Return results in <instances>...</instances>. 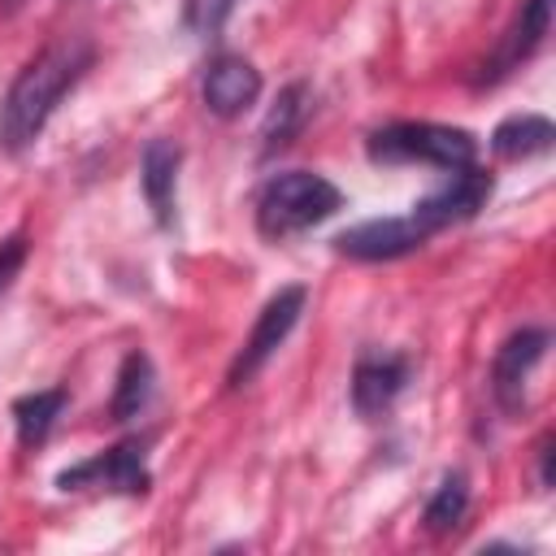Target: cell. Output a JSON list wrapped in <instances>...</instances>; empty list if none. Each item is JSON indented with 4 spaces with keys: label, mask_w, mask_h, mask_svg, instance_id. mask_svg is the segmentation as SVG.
I'll list each match as a JSON object with an SVG mask.
<instances>
[{
    "label": "cell",
    "mask_w": 556,
    "mask_h": 556,
    "mask_svg": "<svg viewBox=\"0 0 556 556\" xmlns=\"http://www.w3.org/2000/svg\"><path fill=\"white\" fill-rule=\"evenodd\" d=\"M91 61H96V48L83 35H65V39L48 43L39 56H30L17 70V78L9 83L4 100H0V148L4 152H26L43 135L56 104L91 70Z\"/></svg>",
    "instance_id": "1"
},
{
    "label": "cell",
    "mask_w": 556,
    "mask_h": 556,
    "mask_svg": "<svg viewBox=\"0 0 556 556\" xmlns=\"http://www.w3.org/2000/svg\"><path fill=\"white\" fill-rule=\"evenodd\" d=\"M343 208V191L313 169H287L274 174L261 195H256V230L274 243L313 230L317 222H326L330 213Z\"/></svg>",
    "instance_id": "2"
},
{
    "label": "cell",
    "mask_w": 556,
    "mask_h": 556,
    "mask_svg": "<svg viewBox=\"0 0 556 556\" xmlns=\"http://www.w3.org/2000/svg\"><path fill=\"white\" fill-rule=\"evenodd\" d=\"M365 152L374 165H434L452 174L478 161V139L443 122H391L369 135Z\"/></svg>",
    "instance_id": "3"
},
{
    "label": "cell",
    "mask_w": 556,
    "mask_h": 556,
    "mask_svg": "<svg viewBox=\"0 0 556 556\" xmlns=\"http://www.w3.org/2000/svg\"><path fill=\"white\" fill-rule=\"evenodd\" d=\"M304 300H308L304 287H282L278 295L265 300V308L256 313V321H252L243 348H239L235 361H230L226 387L239 391V387H248V382L269 365V356H274V352L287 343V334L295 330V321H300V313H304Z\"/></svg>",
    "instance_id": "4"
},
{
    "label": "cell",
    "mask_w": 556,
    "mask_h": 556,
    "mask_svg": "<svg viewBox=\"0 0 556 556\" xmlns=\"http://www.w3.org/2000/svg\"><path fill=\"white\" fill-rule=\"evenodd\" d=\"M491 187H495V178H491L486 169H478V165L452 169V178H447L439 191L421 195V200L408 208V222L421 230V239H434L439 230H447V226H456V222H469V217L491 200Z\"/></svg>",
    "instance_id": "5"
},
{
    "label": "cell",
    "mask_w": 556,
    "mask_h": 556,
    "mask_svg": "<svg viewBox=\"0 0 556 556\" xmlns=\"http://www.w3.org/2000/svg\"><path fill=\"white\" fill-rule=\"evenodd\" d=\"M143 439H122L109 452H96L70 469L56 473L61 491H83V486H104V491H122V495H143L148 491V465H143Z\"/></svg>",
    "instance_id": "6"
},
{
    "label": "cell",
    "mask_w": 556,
    "mask_h": 556,
    "mask_svg": "<svg viewBox=\"0 0 556 556\" xmlns=\"http://www.w3.org/2000/svg\"><path fill=\"white\" fill-rule=\"evenodd\" d=\"M547 343H552V334H547L543 326H521V330H513V334L500 343V352H495V361H491V395H495V404H500L504 413H521V404H526V382H530L534 365L543 361Z\"/></svg>",
    "instance_id": "7"
},
{
    "label": "cell",
    "mask_w": 556,
    "mask_h": 556,
    "mask_svg": "<svg viewBox=\"0 0 556 556\" xmlns=\"http://www.w3.org/2000/svg\"><path fill=\"white\" fill-rule=\"evenodd\" d=\"M413 378V361L408 356H395V352H365L352 369V408L374 421L382 417L408 387Z\"/></svg>",
    "instance_id": "8"
},
{
    "label": "cell",
    "mask_w": 556,
    "mask_h": 556,
    "mask_svg": "<svg viewBox=\"0 0 556 556\" xmlns=\"http://www.w3.org/2000/svg\"><path fill=\"white\" fill-rule=\"evenodd\" d=\"M421 243L426 239L408 222V213H400V217H374V222H361V226H348V230L334 235V252L339 256H352V261H395V256L417 252Z\"/></svg>",
    "instance_id": "9"
},
{
    "label": "cell",
    "mask_w": 556,
    "mask_h": 556,
    "mask_svg": "<svg viewBox=\"0 0 556 556\" xmlns=\"http://www.w3.org/2000/svg\"><path fill=\"white\" fill-rule=\"evenodd\" d=\"M200 96H204V109L217 113V117H239L243 109H252L261 100V70L248 61V56H235V52H222L208 61L204 70V83H200Z\"/></svg>",
    "instance_id": "10"
},
{
    "label": "cell",
    "mask_w": 556,
    "mask_h": 556,
    "mask_svg": "<svg viewBox=\"0 0 556 556\" xmlns=\"http://www.w3.org/2000/svg\"><path fill=\"white\" fill-rule=\"evenodd\" d=\"M547 30H552V0H521L517 17L500 35V43H495L491 61L482 65V78L478 83H500L504 74H513L521 61H530L539 52V43L547 39Z\"/></svg>",
    "instance_id": "11"
},
{
    "label": "cell",
    "mask_w": 556,
    "mask_h": 556,
    "mask_svg": "<svg viewBox=\"0 0 556 556\" xmlns=\"http://www.w3.org/2000/svg\"><path fill=\"white\" fill-rule=\"evenodd\" d=\"M178 165H182V148L174 139H148L143 161H139V187H143V200H148L156 226H174Z\"/></svg>",
    "instance_id": "12"
},
{
    "label": "cell",
    "mask_w": 556,
    "mask_h": 556,
    "mask_svg": "<svg viewBox=\"0 0 556 556\" xmlns=\"http://www.w3.org/2000/svg\"><path fill=\"white\" fill-rule=\"evenodd\" d=\"M308 113H313V91H308V83H287V87L278 91V100L269 104V113H265L261 152H265V156L282 152V148L304 130Z\"/></svg>",
    "instance_id": "13"
},
{
    "label": "cell",
    "mask_w": 556,
    "mask_h": 556,
    "mask_svg": "<svg viewBox=\"0 0 556 556\" xmlns=\"http://www.w3.org/2000/svg\"><path fill=\"white\" fill-rule=\"evenodd\" d=\"M552 139H556V130H552V122H547L543 113H513V117H504V122L495 126L491 152L504 156V161H526V156L547 152Z\"/></svg>",
    "instance_id": "14"
},
{
    "label": "cell",
    "mask_w": 556,
    "mask_h": 556,
    "mask_svg": "<svg viewBox=\"0 0 556 556\" xmlns=\"http://www.w3.org/2000/svg\"><path fill=\"white\" fill-rule=\"evenodd\" d=\"M65 400H70V395H65L61 387L17 395V400H13V426H17V443H22V447H39V443L52 434V426H56V417H61Z\"/></svg>",
    "instance_id": "15"
},
{
    "label": "cell",
    "mask_w": 556,
    "mask_h": 556,
    "mask_svg": "<svg viewBox=\"0 0 556 556\" xmlns=\"http://www.w3.org/2000/svg\"><path fill=\"white\" fill-rule=\"evenodd\" d=\"M152 382H156V374H152L148 352H130V356L122 361V369H117V387H113L109 417H113V421L139 417V413L152 404Z\"/></svg>",
    "instance_id": "16"
},
{
    "label": "cell",
    "mask_w": 556,
    "mask_h": 556,
    "mask_svg": "<svg viewBox=\"0 0 556 556\" xmlns=\"http://www.w3.org/2000/svg\"><path fill=\"white\" fill-rule=\"evenodd\" d=\"M465 513H469V482H465V473H447L434 486V495L426 500L421 521H426L430 534H447V530H456L465 521Z\"/></svg>",
    "instance_id": "17"
},
{
    "label": "cell",
    "mask_w": 556,
    "mask_h": 556,
    "mask_svg": "<svg viewBox=\"0 0 556 556\" xmlns=\"http://www.w3.org/2000/svg\"><path fill=\"white\" fill-rule=\"evenodd\" d=\"M22 265H26V235L0 239V295L13 287V278H17Z\"/></svg>",
    "instance_id": "18"
},
{
    "label": "cell",
    "mask_w": 556,
    "mask_h": 556,
    "mask_svg": "<svg viewBox=\"0 0 556 556\" xmlns=\"http://www.w3.org/2000/svg\"><path fill=\"white\" fill-rule=\"evenodd\" d=\"M230 4H235V0H191V4H187V22H191L195 30H204V35H213V30L222 26V17L230 13Z\"/></svg>",
    "instance_id": "19"
},
{
    "label": "cell",
    "mask_w": 556,
    "mask_h": 556,
    "mask_svg": "<svg viewBox=\"0 0 556 556\" xmlns=\"http://www.w3.org/2000/svg\"><path fill=\"white\" fill-rule=\"evenodd\" d=\"M534 452H539V486L547 491L552 486V434H543Z\"/></svg>",
    "instance_id": "20"
},
{
    "label": "cell",
    "mask_w": 556,
    "mask_h": 556,
    "mask_svg": "<svg viewBox=\"0 0 556 556\" xmlns=\"http://www.w3.org/2000/svg\"><path fill=\"white\" fill-rule=\"evenodd\" d=\"M26 0H0V13H17Z\"/></svg>",
    "instance_id": "21"
}]
</instances>
